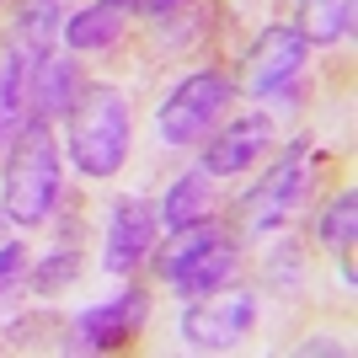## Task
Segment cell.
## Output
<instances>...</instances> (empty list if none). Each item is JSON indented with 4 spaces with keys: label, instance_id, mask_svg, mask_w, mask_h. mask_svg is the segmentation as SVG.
Here are the masks:
<instances>
[{
    "label": "cell",
    "instance_id": "cell-18",
    "mask_svg": "<svg viewBox=\"0 0 358 358\" xmlns=\"http://www.w3.org/2000/svg\"><path fill=\"white\" fill-rule=\"evenodd\" d=\"M315 241H321L331 257L358 246V187H343L337 198H327V209L315 220Z\"/></svg>",
    "mask_w": 358,
    "mask_h": 358
},
{
    "label": "cell",
    "instance_id": "cell-2",
    "mask_svg": "<svg viewBox=\"0 0 358 358\" xmlns=\"http://www.w3.org/2000/svg\"><path fill=\"white\" fill-rule=\"evenodd\" d=\"M64 161L43 118H22L6 150V182H0V214L11 224H43L59 209Z\"/></svg>",
    "mask_w": 358,
    "mask_h": 358
},
{
    "label": "cell",
    "instance_id": "cell-21",
    "mask_svg": "<svg viewBox=\"0 0 358 358\" xmlns=\"http://www.w3.org/2000/svg\"><path fill=\"white\" fill-rule=\"evenodd\" d=\"M289 278H299V246L294 241L273 246V257H268V284H289Z\"/></svg>",
    "mask_w": 358,
    "mask_h": 358
},
{
    "label": "cell",
    "instance_id": "cell-17",
    "mask_svg": "<svg viewBox=\"0 0 358 358\" xmlns=\"http://www.w3.org/2000/svg\"><path fill=\"white\" fill-rule=\"evenodd\" d=\"M166 236H171V241H166V252H150V257H155V273L171 284V278H177L198 252H209L214 241H220V224H214V220H198V224H182V230H166Z\"/></svg>",
    "mask_w": 358,
    "mask_h": 358
},
{
    "label": "cell",
    "instance_id": "cell-16",
    "mask_svg": "<svg viewBox=\"0 0 358 358\" xmlns=\"http://www.w3.org/2000/svg\"><path fill=\"white\" fill-rule=\"evenodd\" d=\"M75 278H80V246H75V224H64L59 241L38 257V268H27V284L38 289V294H59Z\"/></svg>",
    "mask_w": 358,
    "mask_h": 358
},
{
    "label": "cell",
    "instance_id": "cell-5",
    "mask_svg": "<svg viewBox=\"0 0 358 358\" xmlns=\"http://www.w3.org/2000/svg\"><path fill=\"white\" fill-rule=\"evenodd\" d=\"M305 155H310V145L294 139V145L252 182V193L241 198V230H246V236H268V230H278V224L294 214L299 193H305V171H310Z\"/></svg>",
    "mask_w": 358,
    "mask_h": 358
},
{
    "label": "cell",
    "instance_id": "cell-10",
    "mask_svg": "<svg viewBox=\"0 0 358 358\" xmlns=\"http://www.w3.org/2000/svg\"><path fill=\"white\" fill-rule=\"evenodd\" d=\"M75 91H80V70H75V54H38L32 59V80H27V118H64L75 102Z\"/></svg>",
    "mask_w": 358,
    "mask_h": 358
},
{
    "label": "cell",
    "instance_id": "cell-13",
    "mask_svg": "<svg viewBox=\"0 0 358 358\" xmlns=\"http://www.w3.org/2000/svg\"><path fill=\"white\" fill-rule=\"evenodd\" d=\"M123 27H129V16H123L118 6H107V0H86L80 11L64 16L59 43L70 48V54H102V48H113L123 38Z\"/></svg>",
    "mask_w": 358,
    "mask_h": 358
},
{
    "label": "cell",
    "instance_id": "cell-1",
    "mask_svg": "<svg viewBox=\"0 0 358 358\" xmlns=\"http://www.w3.org/2000/svg\"><path fill=\"white\" fill-rule=\"evenodd\" d=\"M129 145H134L129 96L107 80H91V86L75 91L70 113H64V155H70L75 171L91 182L118 177L123 161H129Z\"/></svg>",
    "mask_w": 358,
    "mask_h": 358
},
{
    "label": "cell",
    "instance_id": "cell-14",
    "mask_svg": "<svg viewBox=\"0 0 358 358\" xmlns=\"http://www.w3.org/2000/svg\"><path fill=\"white\" fill-rule=\"evenodd\" d=\"M358 6L353 0H299L294 6V32L305 38V48H337L353 38Z\"/></svg>",
    "mask_w": 358,
    "mask_h": 358
},
{
    "label": "cell",
    "instance_id": "cell-4",
    "mask_svg": "<svg viewBox=\"0 0 358 358\" xmlns=\"http://www.w3.org/2000/svg\"><path fill=\"white\" fill-rule=\"evenodd\" d=\"M252 327H257V294L230 289V284L214 289V294L187 299V310H182V321H177L182 343L198 348V353H224V348H236Z\"/></svg>",
    "mask_w": 358,
    "mask_h": 358
},
{
    "label": "cell",
    "instance_id": "cell-23",
    "mask_svg": "<svg viewBox=\"0 0 358 358\" xmlns=\"http://www.w3.org/2000/svg\"><path fill=\"white\" fill-rule=\"evenodd\" d=\"M107 6H118L123 16H134V11H139V0H107Z\"/></svg>",
    "mask_w": 358,
    "mask_h": 358
},
{
    "label": "cell",
    "instance_id": "cell-7",
    "mask_svg": "<svg viewBox=\"0 0 358 358\" xmlns=\"http://www.w3.org/2000/svg\"><path fill=\"white\" fill-rule=\"evenodd\" d=\"M198 145H203L198 166H203L209 177H241V171H252V166L268 155L273 118L268 113H241V118H230V123H214Z\"/></svg>",
    "mask_w": 358,
    "mask_h": 358
},
{
    "label": "cell",
    "instance_id": "cell-12",
    "mask_svg": "<svg viewBox=\"0 0 358 358\" xmlns=\"http://www.w3.org/2000/svg\"><path fill=\"white\" fill-rule=\"evenodd\" d=\"M198 220H214V177L203 166L182 171L161 193V203H155V224L161 230H182V224H198Z\"/></svg>",
    "mask_w": 358,
    "mask_h": 358
},
{
    "label": "cell",
    "instance_id": "cell-15",
    "mask_svg": "<svg viewBox=\"0 0 358 358\" xmlns=\"http://www.w3.org/2000/svg\"><path fill=\"white\" fill-rule=\"evenodd\" d=\"M236 268H241V246L236 241H214L209 252H198L187 268L171 278V294L177 299H198V294H214V289H224L230 278H236Z\"/></svg>",
    "mask_w": 358,
    "mask_h": 358
},
{
    "label": "cell",
    "instance_id": "cell-3",
    "mask_svg": "<svg viewBox=\"0 0 358 358\" xmlns=\"http://www.w3.org/2000/svg\"><path fill=\"white\" fill-rule=\"evenodd\" d=\"M236 102V80L224 70H187L177 86L155 102V139L171 150H187L224 118V107Z\"/></svg>",
    "mask_w": 358,
    "mask_h": 358
},
{
    "label": "cell",
    "instance_id": "cell-22",
    "mask_svg": "<svg viewBox=\"0 0 358 358\" xmlns=\"http://www.w3.org/2000/svg\"><path fill=\"white\" fill-rule=\"evenodd\" d=\"M187 0H139V11L145 16H171V11H182Z\"/></svg>",
    "mask_w": 358,
    "mask_h": 358
},
{
    "label": "cell",
    "instance_id": "cell-19",
    "mask_svg": "<svg viewBox=\"0 0 358 358\" xmlns=\"http://www.w3.org/2000/svg\"><path fill=\"white\" fill-rule=\"evenodd\" d=\"M54 27H59V0H16V22H11V32L22 38V43L43 48L48 38H54Z\"/></svg>",
    "mask_w": 358,
    "mask_h": 358
},
{
    "label": "cell",
    "instance_id": "cell-11",
    "mask_svg": "<svg viewBox=\"0 0 358 358\" xmlns=\"http://www.w3.org/2000/svg\"><path fill=\"white\" fill-rule=\"evenodd\" d=\"M43 48L22 43L16 32L0 38V139H11L27 118V80H32V59Z\"/></svg>",
    "mask_w": 358,
    "mask_h": 358
},
{
    "label": "cell",
    "instance_id": "cell-6",
    "mask_svg": "<svg viewBox=\"0 0 358 358\" xmlns=\"http://www.w3.org/2000/svg\"><path fill=\"white\" fill-rule=\"evenodd\" d=\"M305 70V38L294 32V22H273L252 38L246 59H241V80L236 91H252V96H284L289 86L299 80Z\"/></svg>",
    "mask_w": 358,
    "mask_h": 358
},
{
    "label": "cell",
    "instance_id": "cell-8",
    "mask_svg": "<svg viewBox=\"0 0 358 358\" xmlns=\"http://www.w3.org/2000/svg\"><path fill=\"white\" fill-rule=\"evenodd\" d=\"M145 315H150V299L145 289H123V294L102 299V305H86V310L75 315V343L70 348H86V353H107V348H123L129 337H134L139 327H145Z\"/></svg>",
    "mask_w": 358,
    "mask_h": 358
},
{
    "label": "cell",
    "instance_id": "cell-20",
    "mask_svg": "<svg viewBox=\"0 0 358 358\" xmlns=\"http://www.w3.org/2000/svg\"><path fill=\"white\" fill-rule=\"evenodd\" d=\"M27 268H32L27 246H22V241H0V305L22 294V284H27Z\"/></svg>",
    "mask_w": 358,
    "mask_h": 358
},
{
    "label": "cell",
    "instance_id": "cell-9",
    "mask_svg": "<svg viewBox=\"0 0 358 358\" xmlns=\"http://www.w3.org/2000/svg\"><path fill=\"white\" fill-rule=\"evenodd\" d=\"M155 209L145 198H118L113 203V220H107V241H102V268L107 273H134L150 262L155 252Z\"/></svg>",
    "mask_w": 358,
    "mask_h": 358
}]
</instances>
